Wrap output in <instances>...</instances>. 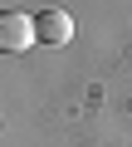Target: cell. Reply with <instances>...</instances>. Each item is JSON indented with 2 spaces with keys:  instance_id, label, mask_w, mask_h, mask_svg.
<instances>
[{
  "instance_id": "1",
  "label": "cell",
  "mask_w": 132,
  "mask_h": 147,
  "mask_svg": "<svg viewBox=\"0 0 132 147\" xmlns=\"http://www.w3.org/2000/svg\"><path fill=\"white\" fill-rule=\"evenodd\" d=\"M29 39H39L34 15H25V10H5V15H0V49H5V54L29 49Z\"/></svg>"
},
{
  "instance_id": "2",
  "label": "cell",
  "mask_w": 132,
  "mask_h": 147,
  "mask_svg": "<svg viewBox=\"0 0 132 147\" xmlns=\"http://www.w3.org/2000/svg\"><path fill=\"white\" fill-rule=\"evenodd\" d=\"M34 30H39L44 44H69V39H74V20L64 15V10H44V15H34Z\"/></svg>"
}]
</instances>
